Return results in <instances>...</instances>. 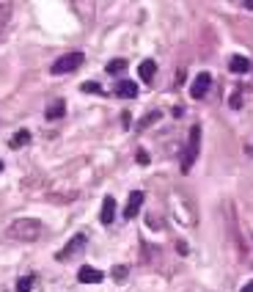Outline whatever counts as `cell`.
Masks as SVG:
<instances>
[{
  "mask_svg": "<svg viewBox=\"0 0 253 292\" xmlns=\"http://www.w3.org/2000/svg\"><path fill=\"white\" fill-rule=\"evenodd\" d=\"M41 234H44V223L36 221V218H17L6 229V237L14 243H36Z\"/></svg>",
  "mask_w": 253,
  "mask_h": 292,
  "instance_id": "cell-1",
  "label": "cell"
},
{
  "mask_svg": "<svg viewBox=\"0 0 253 292\" xmlns=\"http://www.w3.org/2000/svg\"><path fill=\"white\" fill-rule=\"evenodd\" d=\"M83 61H85V55H83L80 50H72V53H64V55H61V58L55 61L53 66H50V72H53V75H69V72L80 69Z\"/></svg>",
  "mask_w": 253,
  "mask_h": 292,
  "instance_id": "cell-2",
  "label": "cell"
},
{
  "mask_svg": "<svg viewBox=\"0 0 253 292\" xmlns=\"http://www.w3.org/2000/svg\"><path fill=\"white\" fill-rule=\"evenodd\" d=\"M198 149H201V127L195 124L193 130H190V141H187V149H184L182 155V171L187 174L190 168H193L195 157H198Z\"/></svg>",
  "mask_w": 253,
  "mask_h": 292,
  "instance_id": "cell-3",
  "label": "cell"
},
{
  "mask_svg": "<svg viewBox=\"0 0 253 292\" xmlns=\"http://www.w3.org/2000/svg\"><path fill=\"white\" fill-rule=\"evenodd\" d=\"M85 243H88V237H85V234H75V237L69 240V243L64 245V251H58V254H55V259H58V262H66V259H72V257H77V254H80L83 248H85Z\"/></svg>",
  "mask_w": 253,
  "mask_h": 292,
  "instance_id": "cell-4",
  "label": "cell"
},
{
  "mask_svg": "<svg viewBox=\"0 0 253 292\" xmlns=\"http://www.w3.org/2000/svg\"><path fill=\"white\" fill-rule=\"evenodd\" d=\"M209 86H212V75L209 72H198L193 80V86H190V94L195 97V99H204L206 91H209Z\"/></svg>",
  "mask_w": 253,
  "mask_h": 292,
  "instance_id": "cell-5",
  "label": "cell"
},
{
  "mask_svg": "<svg viewBox=\"0 0 253 292\" xmlns=\"http://www.w3.org/2000/svg\"><path fill=\"white\" fill-rule=\"evenodd\" d=\"M102 279H105V273L96 270V268H91V265H83L80 273H77V281H80V284H99Z\"/></svg>",
  "mask_w": 253,
  "mask_h": 292,
  "instance_id": "cell-6",
  "label": "cell"
},
{
  "mask_svg": "<svg viewBox=\"0 0 253 292\" xmlns=\"http://www.w3.org/2000/svg\"><path fill=\"white\" fill-rule=\"evenodd\" d=\"M143 207V193L141 191H132L130 198H127V207H124V218H135Z\"/></svg>",
  "mask_w": 253,
  "mask_h": 292,
  "instance_id": "cell-7",
  "label": "cell"
},
{
  "mask_svg": "<svg viewBox=\"0 0 253 292\" xmlns=\"http://www.w3.org/2000/svg\"><path fill=\"white\" fill-rule=\"evenodd\" d=\"M113 218H116V198L105 196V201H102V212H99V221L105 223V226H110Z\"/></svg>",
  "mask_w": 253,
  "mask_h": 292,
  "instance_id": "cell-8",
  "label": "cell"
},
{
  "mask_svg": "<svg viewBox=\"0 0 253 292\" xmlns=\"http://www.w3.org/2000/svg\"><path fill=\"white\" fill-rule=\"evenodd\" d=\"M116 97H121V99L138 97V83H132V80H118L116 83Z\"/></svg>",
  "mask_w": 253,
  "mask_h": 292,
  "instance_id": "cell-9",
  "label": "cell"
},
{
  "mask_svg": "<svg viewBox=\"0 0 253 292\" xmlns=\"http://www.w3.org/2000/svg\"><path fill=\"white\" fill-rule=\"evenodd\" d=\"M64 113H66V102H64V99H53V102L47 105V110H44V116H47L50 121L64 119Z\"/></svg>",
  "mask_w": 253,
  "mask_h": 292,
  "instance_id": "cell-10",
  "label": "cell"
},
{
  "mask_svg": "<svg viewBox=\"0 0 253 292\" xmlns=\"http://www.w3.org/2000/svg\"><path fill=\"white\" fill-rule=\"evenodd\" d=\"M138 75H141V80L143 83H152L154 80V75H157V64L154 61H141V66H138Z\"/></svg>",
  "mask_w": 253,
  "mask_h": 292,
  "instance_id": "cell-11",
  "label": "cell"
},
{
  "mask_svg": "<svg viewBox=\"0 0 253 292\" xmlns=\"http://www.w3.org/2000/svg\"><path fill=\"white\" fill-rule=\"evenodd\" d=\"M229 69L234 72V75H245V72H251V61H248L245 55H234V58L229 61Z\"/></svg>",
  "mask_w": 253,
  "mask_h": 292,
  "instance_id": "cell-12",
  "label": "cell"
},
{
  "mask_svg": "<svg viewBox=\"0 0 253 292\" xmlns=\"http://www.w3.org/2000/svg\"><path fill=\"white\" fill-rule=\"evenodd\" d=\"M28 141H30V132L28 130H19V132H14V135H11L8 146H11V149H22V146H28Z\"/></svg>",
  "mask_w": 253,
  "mask_h": 292,
  "instance_id": "cell-13",
  "label": "cell"
},
{
  "mask_svg": "<svg viewBox=\"0 0 253 292\" xmlns=\"http://www.w3.org/2000/svg\"><path fill=\"white\" fill-rule=\"evenodd\" d=\"M33 281H36L33 273H30V276H22V279L17 281V292H30V290H33Z\"/></svg>",
  "mask_w": 253,
  "mask_h": 292,
  "instance_id": "cell-14",
  "label": "cell"
},
{
  "mask_svg": "<svg viewBox=\"0 0 253 292\" xmlns=\"http://www.w3.org/2000/svg\"><path fill=\"white\" fill-rule=\"evenodd\" d=\"M105 69H107V75H118V72L127 69V61H124V58H116V61H110Z\"/></svg>",
  "mask_w": 253,
  "mask_h": 292,
  "instance_id": "cell-15",
  "label": "cell"
},
{
  "mask_svg": "<svg viewBox=\"0 0 253 292\" xmlns=\"http://www.w3.org/2000/svg\"><path fill=\"white\" fill-rule=\"evenodd\" d=\"M8 17H11V3H0V33H3V28H6Z\"/></svg>",
  "mask_w": 253,
  "mask_h": 292,
  "instance_id": "cell-16",
  "label": "cell"
},
{
  "mask_svg": "<svg viewBox=\"0 0 253 292\" xmlns=\"http://www.w3.org/2000/svg\"><path fill=\"white\" fill-rule=\"evenodd\" d=\"M80 91H85V94H102V86L94 83V80H88V83H83Z\"/></svg>",
  "mask_w": 253,
  "mask_h": 292,
  "instance_id": "cell-17",
  "label": "cell"
},
{
  "mask_svg": "<svg viewBox=\"0 0 253 292\" xmlns=\"http://www.w3.org/2000/svg\"><path fill=\"white\" fill-rule=\"evenodd\" d=\"M127 273H130L127 265H116V268H113V279H116V281H124V279H127Z\"/></svg>",
  "mask_w": 253,
  "mask_h": 292,
  "instance_id": "cell-18",
  "label": "cell"
},
{
  "mask_svg": "<svg viewBox=\"0 0 253 292\" xmlns=\"http://www.w3.org/2000/svg\"><path fill=\"white\" fill-rule=\"evenodd\" d=\"M229 105L234 107V110H240V107H242V94H240V91H234V94H231Z\"/></svg>",
  "mask_w": 253,
  "mask_h": 292,
  "instance_id": "cell-19",
  "label": "cell"
},
{
  "mask_svg": "<svg viewBox=\"0 0 253 292\" xmlns=\"http://www.w3.org/2000/svg\"><path fill=\"white\" fill-rule=\"evenodd\" d=\"M157 119H160V113H157V110H154V113H149L146 119L141 121V127H149V124H154V121H157Z\"/></svg>",
  "mask_w": 253,
  "mask_h": 292,
  "instance_id": "cell-20",
  "label": "cell"
},
{
  "mask_svg": "<svg viewBox=\"0 0 253 292\" xmlns=\"http://www.w3.org/2000/svg\"><path fill=\"white\" fill-rule=\"evenodd\" d=\"M138 163H141V166H146V163H149V155L143 149H138Z\"/></svg>",
  "mask_w": 253,
  "mask_h": 292,
  "instance_id": "cell-21",
  "label": "cell"
},
{
  "mask_svg": "<svg viewBox=\"0 0 253 292\" xmlns=\"http://www.w3.org/2000/svg\"><path fill=\"white\" fill-rule=\"evenodd\" d=\"M240 292H253V281H248V284L245 287H242V290Z\"/></svg>",
  "mask_w": 253,
  "mask_h": 292,
  "instance_id": "cell-22",
  "label": "cell"
},
{
  "mask_svg": "<svg viewBox=\"0 0 253 292\" xmlns=\"http://www.w3.org/2000/svg\"><path fill=\"white\" fill-rule=\"evenodd\" d=\"M242 6H245V8H251V11H253V0H245V3H242Z\"/></svg>",
  "mask_w": 253,
  "mask_h": 292,
  "instance_id": "cell-23",
  "label": "cell"
},
{
  "mask_svg": "<svg viewBox=\"0 0 253 292\" xmlns=\"http://www.w3.org/2000/svg\"><path fill=\"white\" fill-rule=\"evenodd\" d=\"M0 171H3V163H0Z\"/></svg>",
  "mask_w": 253,
  "mask_h": 292,
  "instance_id": "cell-24",
  "label": "cell"
}]
</instances>
